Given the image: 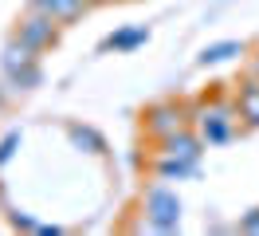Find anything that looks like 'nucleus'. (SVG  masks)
<instances>
[{
    "instance_id": "nucleus-1",
    "label": "nucleus",
    "mask_w": 259,
    "mask_h": 236,
    "mask_svg": "<svg viewBox=\"0 0 259 236\" xmlns=\"http://www.w3.org/2000/svg\"><path fill=\"white\" fill-rule=\"evenodd\" d=\"M196 130H200L204 146H224V142H232L236 130H240L236 98H208V107L196 114Z\"/></svg>"
},
{
    "instance_id": "nucleus-2",
    "label": "nucleus",
    "mask_w": 259,
    "mask_h": 236,
    "mask_svg": "<svg viewBox=\"0 0 259 236\" xmlns=\"http://www.w3.org/2000/svg\"><path fill=\"white\" fill-rule=\"evenodd\" d=\"M142 213L153 232H177L181 228V197L169 185H149L142 193Z\"/></svg>"
},
{
    "instance_id": "nucleus-3",
    "label": "nucleus",
    "mask_w": 259,
    "mask_h": 236,
    "mask_svg": "<svg viewBox=\"0 0 259 236\" xmlns=\"http://www.w3.org/2000/svg\"><path fill=\"white\" fill-rule=\"evenodd\" d=\"M181 126H193V110L185 107V103L161 98V103H149V107L142 110V130H146V138H153V142L177 134Z\"/></svg>"
},
{
    "instance_id": "nucleus-4",
    "label": "nucleus",
    "mask_w": 259,
    "mask_h": 236,
    "mask_svg": "<svg viewBox=\"0 0 259 236\" xmlns=\"http://www.w3.org/2000/svg\"><path fill=\"white\" fill-rule=\"evenodd\" d=\"M16 36L24 44H32L39 55L51 51V47H59V36H63V24L55 20L51 12H39V8H28V12L16 20Z\"/></svg>"
},
{
    "instance_id": "nucleus-5",
    "label": "nucleus",
    "mask_w": 259,
    "mask_h": 236,
    "mask_svg": "<svg viewBox=\"0 0 259 236\" xmlns=\"http://www.w3.org/2000/svg\"><path fill=\"white\" fill-rule=\"evenodd\" d=\"M157 154H169V157H177V161H193V165H200L204 138H200V130H193V126H181L177 134H169V138L157 142Z\"/></svg>"
},
{
    "instance_id": "nucleus-6",
    "label": "nucleus",
    "mask_w": 259,
    "mask_h": 236,
    "mask_svg": "<svg viewBox=\"0 0 259 236\" xmlns=\"http://www.w3.org/2000/svg\"><path fill=\"white\" fill-rule=\"evenodd\" d=\"M236 110H240V118L247 130H259V75L255 71H247V75L236 83Z\"/></svg>"
},
{
    "instance_id": "nucleus-7",
    "label": "nucleus",
    "mask_w": 259,
    "mask_h": 236,
    "mask_svg": "<svg viewBox=\"0 0 259 236\" xmlns=\"http://www.w3.org/2000/svg\"><path fill=\"white\" fill-rule=\"evenodd\" d=\"M67 142L79 150V154H91V157H106V138H102V130H95V126L87 122H67Z\"/></svg>"
},
{
    "instance_id": "nucleus-8",
    "label": "nucleus",
    "mask_w": 259,
    "mask_h": 236,
    "mask_svg": "<svg viewBox=\"0 0 259 236\" xmlns=\"http://www.w3.org/2000/svg\"><path fill=\"white\" fill-rule=\"evenodd\" d=\"M39 59V51H35L32 44H24L16 31L8 36V44L0 47V75H12V71H20V67H28V63Z\"/></svg>"
},
{
    "instance_id": "nucleus-9",
    "label": "nucleus",
    "mask_w": 259,
    "mask_h": 236,
    "mask_svg": "<svg viewBox=\"0 0 259 236\" xmlns=\"http://www.w3.org/2000/svg\"><path fill=\"white\" fill-rule=\"evenodd\" d=\"M243 55H247V44H243V40H216V44H208L196 55V63H200V67H220V63L243 59Z\"/></svg>"
},
{
    "instance_id": "nucleus-10",
    "label": "nucleus",
    "mask_w": 259,
    "mask_h": 236,
    "mask_svg": "<svg viewBox=\"0 0 259 236\" xmlns=\"http://www.w3.org/2000/svg\"><path fill=\"white\" fill-rule=\"evenodd\" d=\"M149 44V28H118L114 36L102 40V51H118V55H130L138 47Z\"/></svg>"
},
{
    "instance_id": "nucleus-11",
    "label": "nucleus",
    "mask_w": 259,
    "mask_h": 236,
    "mask_svg": "<svg viewBox=\"0 0 259 236\" xmlns=\"http://www.w3.org/2000/svg\"><path fill=\"white\" fill-rule=\"evenodd\" d=\"M149 170L157 173V181H185V177L196 173V165L193 161H177V157H169V154H153L149 157Z\"/></svg>"
},
{
    "instance_id": "nucleus-12",
    "label": "nucleus",
    "mask_w": 259,
    "mask_h": 236,
    "mask_svg": "<svg viewBox=\"0 0 259 236\" xmlns=\"http://www.w3.org/2000/svg\"><path fill=\"white\" fill-rule=\"evenodd\" d=\"M4 87L12 94H32L35 87H44V63L35 59V63H28V67L12 71V75H4Z\"/></svg>"
},
{
    "instance_id": "nucleus-13",
    "label": "nucleus",
    "mask_w": 259,
    "mask_h": 236,
    "mask_svg": "<svg viewBox=\"0 0 259 236\" xmlns=\"http://www.w3.org/2000/svg\"><path fill=\"white\" fill-rule=\"evenodd\" d=\"M87 12H91V4H87V0H55V4H51V16H55L63 28L79 24Z\"/></svg>"
},
{
    "instance_id": "nucleus-14",
    "label": "nucleus",
    "mask_w": 259,
    "mask_h": 236,
    "mask_svg": "<svg viewBox=\"0 0 259 236\" xmlns=\"http://www.w3.org/2000/svg\"><path fill=\"white\" fill-rule=\"evenodd\" d=\"M20 142H24V134H20V130H8V134L0 138V170H4V165H8L12 157H16Z\"/></svg>"
},
{
    "instance_id": "nucleus-15",
    "label": "nucleus",
    "mask_w": 259,
    "mask_h": 236,
    "mask_svg": "<svg viewBox=\"0 0 259 236\" xmlns=\"http://www.w3.org/2000/svg\"><path fill=\"white\" fill-rule=\"evenodd\" d=\"M8 224H12V228H24V232H39V220L28 217V213H20V209H8Z\"/></svg>"
},
{
    "instance_id": "nucleus-16",
    "label": "nucleus",
    "mask_w": 259,
    "mask_h": 236,
    "mask_svg": "<svg viewBox=\"0 0 259 236\" xmlns=\"http://www.w3.org/2000/svg\"><path fill=\"white\" fill-rule=\"evenodd\" d=\"M240 232H251V236H259V209H247L240 217V224H236Z\"/></svg>"
},
{
    "instance_id": "nucleus-17",
    "label": "nucleus",
    "mask_w": 259,
    "mask_h": 236,
    "mask_svg": "<svg viewBox=\"0 0 259 236\" xmlns=\"http://www.w3.org/2000/svg\"><path fill=\"white\" fill-rule=\"evenodd\" d=\"M51 4L55 0H28V8H39V12H51Z\"/></svg>"
},
{
    "instance_id": "nucleus-18",
    "label": "nucleus",
    "mask_w": 259,
    "mask_h": 236,
    "mask_svg": "<svg viewBox=\"0 0 259 236\" xmlns=\"http://www.w3.org/2000/svg\"><path fill=\"white\" fill-rule=\"evenodd\" d=\"M59 232H63L59 224H39V236H59Z\"/></svg>"
},
{
    "instance_id": "nucleus-19",
    "label": "nucleus",
    "mask_w": 259,
    "mask_h": 236,
    "mask_svg": "<svg viewBox=\"0 0 259 236\" xmlns=\"http://www.w3.org/2000/svg\"><path fill=\"white\" fill-rule=\"evenodd\" d=\"M8 98H12V91H8V87H0V110L8 107Z\"/></svg>"
},
{
    "instance_id": "nucleus-20",
    "label": "nucleus",
    "mask_w": 259,
    "mask_h": 236,
    "mask_svg": "<svg viewBox=\"0 0 259 236\" xmlns=\"http://www.w3.org/2000/svg\"><path fill=\"white\" fill-rule=\"evenodd\" d=\"M87 4H91V8H102V4H110V0H87Z\"/></svg>"
},
{
    "instance_id": "nucleus-21",
    "label": "nucleus",
    "mask_w": 259,
    "mask_h": 236,
    "mask_svg": "<svg viewBox=\"0 0 259 236\" xmlns=\"http://www.w3.org/2000/svg\"><path fill=\"white\" fill-rule=\"evenodd\" d=\"M0 205H8V189L0 185Z\"/></svg>"
},
{
    "instance_id": "nucleus-22",
    "label": "nucleus",
    "mask_w": 259,
    "mask_h": 236,
    "mask_svg": "<svg viewBox=\"0 0 259 236\" xmlns=\"http://www.w3.org/2000/svg\"><path fill=\"white\" fill-rule=\"evenodd\" d=\"M251 71H255V75H259V55H255V59H251Z\"/></svg>"
},
{
    "instance_id": "nucleus-23",
    "label": "nucleus",
    "mask_w": 259,
    "mask_h": 236,
    "mask_svg": "<svg viewBox=\"0 0 259 236\" xmlns=\"http://www.w3.org/2000/svg\"><path fill=\"white\" fill-rule=\"evenodd\" d=\"M134 4H142V0H134Z\"/></svg>"
}]
</instances>
